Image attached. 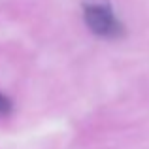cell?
Wrapping results in <instances>:
<instances>
[{"instance_id":"1","label":"cell","mask_w":149,"mask_h":149,"mask_svg":"<svg viewBox=\"0 0 149 149\" xmlns=\"http://www.w3.org/2000/svg\"><path fill=\"white\" fill-rule=\"evenodd\" d=\"M85 23L95 34L104 38H113L121 34V25L115 13L106 4H91L85 8Z\"/></svg>"},{"instance_id":"2","label":"cell","mask_w":149,"mask_h":149,"mask_svg":"<svg viewBox=\"0 0 149 149\" xmlns=\"http://www.w3.org/2000/svg\"><path fill=\"white\" fill-rule=\"evenodd\" d=\"M11 108V102L6 98L4 95H0V113H8Z\"/></svg>"}]
</instances>
